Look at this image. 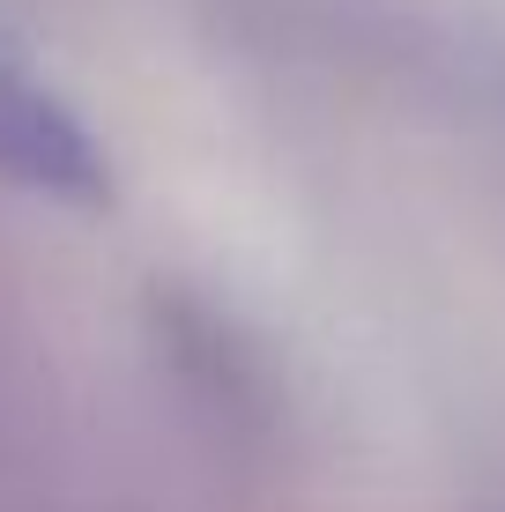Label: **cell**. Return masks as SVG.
Returning a JSON list of instances; mask_svg holds the SVG:
<instances>
[{"label":"cell","instance_id":"6da1fadb","mask_svg":"<svg viewBox=\"0 0 505 512\" xmlns=\"http://www.w3.org/2000/svg\"><path fill=\"white\" fill-rule=\"evenodd\" d=\"M0 179L52 193V201H97L104 193V149L75 119V104L8 38H0Z\"/></svg>","mask_w":505,"mask_h":512}]
</instances>
